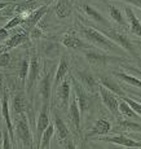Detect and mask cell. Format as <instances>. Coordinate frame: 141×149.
<instances>
[{
  "label": "cell",
  "instance_id": "cell-12",
  "mask_svg": "<svg viewBox=\"0 0 141 149\" xmlns=\"http://www.w3.org/2000/svg\"><path fill=\"white\" fill-rule=\"evenodd\" d=\"M70 77L64 79V82L57 87V90L54 91L58 100V107L61 110L66 111L69 109V104H70V97H71V83H70Z\"/></svg>",
  "mask_w": 141,
  "mask_h": 149
},
{
  "label": "cell",
  "instance_id": "cell-27",
  "mask_svg": "<svg viewBox=\"0 0 141 149\" xmlns=\"http://www.w3.org/2000/svg\"><path fill=\"white\" fill-rule=\"evenodd\" d=\"M28 66H30V60L27 57H25L21 61V64H19V69H18V83L21 84V88H24V90L28 75Z\"/></svg>",
  "mask_w": 141,
  "mask_h": 149
},
{
  "label": "cell",
  "instance_id": "cell-3",
  "mask_svg": "<svg viewBox=\"0 0 141 149\" xmlns=\"http://www.w3.org/2000/svg\"><path fill=\"white\" fill-rule=\"evenodd\" d=\"M14 132L17 139L22 144L24 148H34L35 141L33 140L31 128L28 126V117L25 113L14 114Z\"/></svg>",
  "mask_w": 141,
  "mask_h": 149
},
{
  "label": "cell",
  "instance_id": "cell-18",
  "mask_svg": "<svg viewBox=\"0 0 141 149\" xmlns=\"http://www.w3.org/2000/svg\"><path fill=\"white\" fill-rule=\"evenodd\" d=\"M67 110H69V121L71 122L75 132L80 134V119H82V116H80V109H79V105H78L76 97L74 92H73V96H71Z\"/></svg>",
  "mask_w": 141,
  "mask_h": 149
},
{
  "label": "cell",
  "instance_id": "cell-45",
  "mask_svg": "<svg viewBox=\"0 0 141 149\" xmlns=\"http://www.w3.org/2000/svg\"><path fill=\"white\" fill-rule=\"evenodd\" d=\"M133 43H135V44H137V45H140V47H141V42H140V40H133Z\"/></svg>",
  "mask_w": 141,
  "mask_h": 149
},
{
  "label": "cell",
  "instance_id": "cell-28",
  "mask_svg": "<svg viewBox=\"0 0 141 149\" xmlns=\"http://www.w3.org/2000/svg\"><path fill=\"white\" fill-rule=\"evenodd\" d=\"M119 113H120V116H124L126 118H128V119H135V121H137V119L141 118L139 114L129 107L123 99L119 100Z\"/></svg>",
  "mask_w": 141,
  "mask_h": 149
},
{
  "label": "cell",
  "instance_id": "cell-1",
  "mask_svg": "<svg viewBox=\"0 0 141 149\" xmlns=\"http://www.w3.org/2000/svg\"><path fill=\"white\" fill-rule=\"evenodd\" d=\"M78 33L82 35L83 39L90 42L91 45H96L100 49H103L105 52H113L118 56H123L124 49L122 47L114 43L111 39H109L106 35H103L100 30H97L94 26H85L79 24V31Z\"/></svg>",
  "mask_w": 141,
  "mask_h": 149
},
{
  "label": "cell",
  "instance_id": "cell-2",
  "mask_svg": "<svg viewBox=\"0 0 141 149\" xmlns=\"http://www.w3.org/2000/svg\"><path fill=\"white\" fill-rule=\"evenodd\" d=\"M92 26H93V25H92ZM94 27H96L97 30L102 31L103 35H106L109 39H111L114 43H117V44L119 45V47H122L126 52L132 54L135 60H137L139 62L141 61V57L139 56L136 48H135L133 40H131L124 33H119V31L114 27H101V26H94Z\"/></svg>",
  "mask_w": 141,
  "mask_h": 149
},
{
  "label": "cell",
  "instance_id": "cell-25",
  "mask_svg": "<svg viewBox=\"0 0 141 149\" xmlns=\"http://www.w3.org/2000/svg\"><path fill=\"white\" fill-rule=\"evenodd\" d=\"M99 83L100 84H102L103 87H106L108 90H110L113 93H115L118 96H123L126 95L124 91H123L122 87H119V84L114 81V79H111L110 77H106V75H100L99 77Z\"/></svg>",
  "mask_w": 141,
  "mask_h": 149
},
{
  "label": "cell",
  "instance_id": "cell-26",
  "mask_svg": "<svg viewBox=\"0 0 141 149\" xmlns=\"http://www.w3.org/2000/svg\"><path fill=\"white\" fill-rule=\"evenodd\" d=\"M108 9H109V14H110L111 19H113L114 22H117L119 26L128 29V22H127V19L124 18L123 12L119 9V8L114 7V5H111V4H108Z\"/></svg>",
  "mask_w": 141,
  "mask_h": 149
},
{
  "label": "cell",
  "instance_id": "cell-42",
  "mask_svg": "<svg viewBox=\"0 0 141 149\" xmlns=\"http://www.w3.org/2000/svg\"><path fill=\"white\" fill-rule=\"evenodd\" d=\"M127 92H128V93H135V96H136V97H140V99H141V93H140V92H137V91H135V92H133V91L127 90Z\"/></svg>",
  "mask_w": 141,
  "mask_h": 149
},
{
  "label": "cell",
  "instance_id": "cell-33",
  "mask_svg": "<svg viewBox=\"0 0 141 149\" xmlns=\"http://www.w3.org/2000/svg\"><path fill=\"white\" fill-rule=\"evenodd\" d=\"M120 99L124 100V101L127 102L129 107H131V108L133 109V110L136 111V113L141 117V102H140V101H136V100L133 99V96H132V97L127 96V93H126V95H123V96H120Z\"/></svg>",
  "mask_w": 141,
  "mask_h": 149
},
{
  "label": "cell",
  "instance_id": "cell-35",
  "mask_svg": "<svg viewBox=\"0 0 141 149\" xmlns=\"http://www.w3.org/2000/svg\"><path fill=\"white\" fill-rule=\"evenodd\" d=\"M1 136H3V148L5 149H9V148H13V144H12V140H10V136H9V131L8 128H4L1 130Z\"/></svg>",
  "mask_w": 141,
  "mask_h": 149
},
{
  "label": "cell",
  "instance_id": "cell-40",
  "mask_svg": "<svg viewBox=\"0 0 141 149\" xmlns=\"http://www.w3.org/2000/svg\"><path fill=\"white\" fill-rule=\"evenodd\" d=\"M1 91H0V132H1Z\"/></svg>",
  "mask_w": 141,
  "mask_h": 149
},
{
  "label": "cell",
  "instance_id": "cell-38",
  "mask_svg": "<svg viewBox=\"0 0 141 149\" xmlns=\"http://www.w3.org/2000/svg\"><path fill=\"white\" fill-rule=\"evenodd\" d=\"M115 1H122V3H128V4H132L133 7H137L141 9V0H115Z\"/></svg>",
  "mask_w": 141,
  "mask_h": 149
},
{
  "label": "cell",
  "instance_id": "cell-32",
  "mask_svg": "<svg viewBox=\"0 0 141 149\" xmlns=\"http://www.w3.org/2000/svg\"><path fill=\"white\" fill-rule=\"evenodd\" d=\"M22 24H25V14H18V16L12 17V18L4 25V27L7 29V30H12V29L18 26V25H22Z\"/></svg>",
  "mask_w": 141,
  "mask_h": 149
},
{
  "label": "cell",
  "instance_id": "cell-14",
  "mask_svg": "<svg viewBox=\"0 0 141 149\" xmlns=\"http://www.w3.org/2000/svg\"><path fill=\"white\" fill-rule=\"evenodd\" d=\"M82 10L87 14L88 18L93 21V26L99 25V26H101V27H113L111 22L109 21V19L106 18V17L103 16L101 12H99V10H97L94 7H92V5L83 4L82 5Z\"/></svg>",
  "mask_w": 141,
  "mask_h": 149
},
{
  "label": "cell",
  "instance_id": "cell-10",
  "mask_svg": "<svg viewBox=\"0 0 141 149\" xmlns=\"http://www.w3.org/2000/svg\"><path fill=\"white\" fill-rule=\"evenodd\" d=\"M49 104H42V108L39 110V116L38 119H36V127H35V147L39 148L40 144V139H42V135L44 132V130L49 126Z\"/></svg>",
  "mask_w": 141,
  "mask_h": 149
},
{
  "label": "cell",
  "instance_id": "cell-5",
  "mask_svg": "<svg viewBox=\"0 0 141 149\" xmlns=\"http://www.w3.org/2000/svg\"><path fill=\"white\" fill-rule=\"evenodd\" d=\"M83 56L87 60V62H90L92 66L96 68H105L109 62H124L126 58L123 56H110L101 52V51H96L93 48H85L82 49Z\"/></svg>",
  "mask_w": 141,
  "mask_h": 149
},
{
  "label": "cell",
  "instance_id": "cell-37",
  "mask_svg": "<svg viewBox=\"0 0 141 149\" xmlns=\"http://www.w3.org/2000/svg\"><path fill=\"white\" fill-rule=\"evenodd\" d=\"M122 66H123V69L131 71V73L135 74V75H137V77H140L141 78V69H137V68H133V66H128V65H124V64H123Z\"/></svg>",
  "mask_w": 141,
  "mask_h": 149
},
{
  "label": "cell",
  "instance_id": "cell-6",
  "mask_svg": "<svg viewBox=\"0 0 141 149\" xmlns=\"http://www.w3.org/2000/svg\"><path fill=\"white\" fill-rule=\"evenodd\" d=\"M12 110L13 114L25 113L27 114L28 121H34V114H33V102L30 101V97L27 96L26 91L24 88H19L18 91L13 93L12 97Z\"/></svg>",
  "mask_w": 141,
  "mask_h": 149
},
{
  "label": "cell",
  "instance_id": "cell-7",
  "mask_svg": "<svg viewBox=\"0 0 141 149\" xmlns=\"http://www.w3.org/2000/svg\"><path fill=\"white\" fill-rule=\"evenodd\" d=\"M70 79L73 82V87H74V93H75V97H76V101H78V105H79V109H80V116H82V119L84 116H87V113H90L92 110V100H93V96L88 95L90 92H85V88L80 84L79 82L75 79L74 75H70Z\"/></svg>",
  "mask_w": 141,
  "mask_h": 149
},
{
  "label": "cell",
  "instance_id": "cell-21",
  "mask_svg": "<svg viewBox=\"0 0 141 149\" xmlns=\"http://www.w3.org/2000/svg\"><path fill=\"white\" fill-rule=\"evenodd\" d=\"M123 8H124L126 16H127V22L129 25V31H131L133 35H137V36L141 38V21L137 18L133 8L128 4H126Z\"/></svg>",
  "mask_w": 141,
  "mask_h": 149
},
{
  "label": "cell",
  "instance_id": "cell-19",
  "mask_svg": "<svg viewBox=\"0 0 141 149\" xmlns=\"http://www.w3.org/2000/svg\"><path fill=\"white\" fill-rule=\"evenodd\" d=\"M69 69H70V62H69L67 57L66 56H62L61 60H60V64H58V68H57L56 73H54V79H53V86H52V90H53V93L54 91L57 90L60 84L64 82L66 74L69 73Z\"/></svg>",
  "mask_w": 141,
  "mask_h": 149
},
{
  "label": "cell",
  "instance_id": "cell-36",
  "mask_svg": "<svg viewBox=\"0 0 141 149\" xmlns=\"http://www.w3.org/2000/svg\"><path fill=\"white\" fill-rule=\"evenodd\" d=\"M9 39V31L5 27H0V43H4Z\"/></svg>",
  "mask_w": 141,
  "mask_h": 149
},
{
  "label": "cell",
  "instance_id": "cell-13",
  "mask_svg": "<svg viewBox=\"0 0 141 149\" xmlns=\"http://www.w3.org/2000/svg\"><path fill=\"white\" fill-rule=\"evenodd\" d=\"M100 141H106V143H113V144L120 145L124 148H140L141 149V141L136 140L131 136H127L126 134H119L117 136H100Z\"/></svg>",
  "mask_w": 141,
  "mask_h": 149
},
{
  "label": "cell",
  "instance_id": "cell-44",
  "mask_svg": "<svg viewBox=\"0 0 141 149\" xmlns=\"http://www.w3.org/2000/svg\"><path fill=\"white\" fill-rule=\"evenodd\" d=\"M54 0H45V4L47 5H49V4H52V3H53Z\"/></svg>",
  "mask_w": 141,
  "mask_h": 149
},
{
  "label": "cell",
  "instance_id": "cell-31",
  "mask_svg": "<svg viewBox=\"0 0 141 149\" xmlns=\"http://www.w3.org/2000/svg\"><path fill=\"white\" fill-rule=\"evenodd\" d=\"M119 127L129 132L141 134V123L135 121H128V119H119Z\"/></svg>",
  "mask_w": 141,
  "mask_h": 149
},
{
  "label": "cell",
  "instance_id": "cell-30",
  "mask_svg": "<svg viewBox=\"0 0 141 149\" xmlns=\"http://www.w3.org/2000/svg\"><path fill=\"white\" fill-rule=\"evenodd\" d=\"M113 74L119 78L120 81H123L124 83H127L129 86H133V87H137V88H141V79L136 78L133 75H128L126 73H122V71H113Z\"/></svg>",
  "mask_w": 141,
  "mask_h": 149
},
{
  "label": "cell",
  "instance_id": "cell-11",
  "mask_svg": "<svg viewBox=\"0 0 141 149\" xmlns=\"http://www.w3.org/2000/svg\"><path fill=\"white\" fill-rule=\"evenodd\" d=\"M74 77H75L76 81L85 88V91H88L90 93L99 92L100 83L96 79V77L92 73H90L88 70H75Z\"/></svg>",
  "mask_w": 141,
  "mask_h": 149
},
{
  "label": "cell",
  "instance_id": "cell-4",
  "mask_svg": "<svg viewBox=\"0 0 141 149\" xmlns=\"http://www.w3.org/2000/svg\"><path fill=\"white\" fill-rule=\"evenodd\" d=\"M43 70V65H42V60H40L39 53L35 49H33L30 57V66H28V75H27V81H26L25 86V91L27 93V96L33 97V91L35 84L40 81V74Z\"/></svg>",
  "mask_w": 141,
  "mask_h": 149
},
{
  "label": "cell",
  "instance_id": "cell-16",
  "mask_svg": "<svg viewBox=\"0 0 141 149\" xmlns=\"http://www.w3.org/2000/svg\"><path fill=\"white\" fill-rule=\"evenodd\" d=\"M48 9H49V5L44 4V5H42V7L36 8V9L33 10V12H30L28 14H26L24 25L26 26V30H27L28 33H30V31L39 24L40 19L43 18V16L48 12Z\"/></svg>",
  "mask_w": 141,
  "mask_h": 149
},
{
  "label": "cell",
  "instance_id": "cell-15",
  "mask_svg": "<svg viewBox=\"0 0 141 149\" xmlns=\"http://www.w3.org/2000/svg\"><path fill=\"white\" fill-rule=\"evenodd\" d=\"M53 125H54V132H56L57 139H58V141L61 144L67 139H71L70 130H69L67 125L64 122V119L60 117L57 110H53Z\"/></svg>",
  "mask_w": 141,
  "mask_h": 149
},
{
  "label": "cell",
  "instance_id": "cell-9",
  "mask_svg": "<svg viewBox=\"0 0 141 149\" xmlns=\"http://www.w3.org/2000/svg\"><path fill=\"white\" fill-rule=\"evenodd\" d=\"M99 93L101 96L102 104L108 108V110L113 114L114 117L119 121L120 119V113H119V100L115 96V93H113L110 90H108L106 87H103L102 84H100L99 87Z\"/></svg>",
  "mask_w": 141,
  "mask_h": 149
},
{
  "label": "cell",
  "instance_id": "cell-23",
  "mask_svg": "<svg viewBox=\"0 0 141 149\" xmlns=\"http://www.w3.org/2000/svg\"><path fill=\"white\" fill-rule=\"evenodd\" d=\"M36 8H39L36 0H24V1H19V3L14 1L12 5V10H13L14 16L30 13V12H33V10H35Z\"/></svg>",
  "mask_w": 141,
  "mask_h": 149
},
{
  "label": "cell",
  "instance_id": "cell-24",
  "mask_svg": "<svg viewBox=\"0 0 141 149\" xmlns=\"http://www.w3.org/2000/svg\"><path fill=\"white\" fill-rule=\"evenodd\" d=\"M54 13L60 19H65L73 13V0H58L54 5Z\"/></svg>",
  "mask_w": 141,
  "mask_h": 149
},
{
  "label": "cell",
  "instance_id": "cell-39",
  "mask_svg": "<svg viewBox=\"0 0 141 149\" xmlns=\"http://www.w3.org/2000/svg\"><path fill=\"white\" fill-rule=\"evenodd\" d=\"M13 3V0H7V1H1L0 3V12H1L3 9H5L7 7H9L10 4Z\"/></svg>",
  "mask_w": 141,
  "mask_h": 149
},
{
  "label": "cell",
  "instance_id": "cell-34",
  "mask_svg": "<svg viewBox=\"0 0 141 149\" xmlns=\"http://www.w3.org/2000/svg\"><path fill=\"white\" fill-rule=\"evenodd\" d=\"M10 62V53L3 48L0 51V68H7Z\"/></svg>",
  "mask_w": 141,
  "mask_h": 149
},
{
  "label": "cell",
  "instance_id": "cell-22",
  "mask_svg": "<svg viewBox=\"0 0 141 149\" xmlns=\"http://www.w3.org/2000/svg\"><path fill=\"white\" fill-rule=\"evenodd\" d=\"M111 131H113V126H111V123L105 118H100L94 122L93 127L91 128L90 132H87L85 137H93L96 135H102L103 136V135H108V134L111 132Z\"/></svg>",
  "mask_w": 141,
  "mask_h": 149
},
{
  "label": "cell",
  "instance_id": "cell-8",
  "mask_svg": "<svg viewBox=\"0 0 141 149\" xmlns=\"http://www.w3.org/2000/svg\"><path fill=\"white\" fill-rule=\"evenodd\" d=\"M44 75L40 78L39 81V96L42 100V104H49L51 101V96L53 93L52 90V86H53V71H52V66L51 69H45Z\"/></svg>",
  "mask_w": 141,
  "mask_h": 149
},
{
  "label": "cell",
  "instance_id": "cell-20",
  "mask_svg": "<svg viewBox=\"0 0 141 149\" xmlns=\"http://www.w3.org/2000/svg\"><path fill=\"white\" fill-rule=\"evenodd\" d=\"M28 40H30V33H28L26 29H21V30H18L14 35H12L5 42L4 49L9 51V49H12V48H16V47H18V45L25 44V43H27Z\"/></svg>",
  "mask_w": 141,
  "mask_h": 149
},
{
  "label": "cell",
  "instance_id": "cell-17",
  "mask_svg": "<svg viewBox=\"0 0 141 149\" xmlns=\"http://www.w3.org/2000/svg\"><path fill=\"white\" fill-rule=\"evenodd\" d=\"M61 44H64L66 48L69 49H75V51H82V49H85V48H91L92 45L88 44V43L83 42L80 38H78L76 34L73 33V31H69L66 33L64 36L61 38Z\"/></svg>",
  "mask_w": 141,
  "mask_h": 149
},
{
  "label": "cell",
  "instance_id": "cell-43",
  "mask_svg": "<svg viewBox=\"0 0 141 149\" xmlns=\"http://www.w3.org/2000/svg\"><path fill=\"white\" fill-rule=\"evenodd\" d=\"M132 135H133V139L140 140V141H141V135H139V134H136V132H133V134H132Z\"/></svg>",
  "mask_w": 141,
  "mask_h": 149
},
{
  "label": "cell",
  "instance_id": "cell-41",
  "mask_svg": "<svg viewBox=\"0 0 141 149\" xmlns=\"http://www.w3.org/2000/svg\"><path fill=\"white\" fill-rule=\"evenodd\" d=\"M3 10H4V9H3ZM3 10L0 12V21H4V19H9V18H8V17L4 14V12H3Z\"/></svg>",
  "mask_w": 141,
  "mask_h": 149
},
{
  "label": "cell",
  "instance_id": "cell-29",
  "mask_svg": "<svg viewBox=\"0 0 141 149\" xmlns=\"http://www.w3.org/2000/svg\"><path fill=\"white\" fill-rule=\"evenodd\" d=\"M53 134H54V125H53V123H49V126L45 128L44 132H43V135H42L39 148H43V149L51 148V140H52Z\"/></svg>",
  "mask_w": 141,
  "mask_h": 149
}]
</instances>
